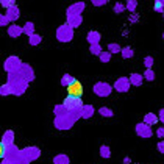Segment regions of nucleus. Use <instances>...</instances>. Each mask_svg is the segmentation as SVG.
Segmentation results:
<instances>
[{
  "label": "nucleus",
  "mask_w": 164,
  "mask_h": 164,
  "mask_svg": "<svg viewBox=\"0 0 164 164\" xmlns=\"http://www.w3.org/2000/svg\"><path fill=\"white\" fill-rule=\"evenodd\" d=\"M67 92L70 97H81V94H83V86H81V83L78 80H74L72 83L67 86Z\"/></svg>",
  "instance_id": "nucleus-1"
},
{
  "label": "nucleus",
  "mask_w": 164,
  "mask_h": 164,
  "mask_svg": "<svg viewBox=\"0 0 164 164\" xmlns=\"http://www.w3.org/2000/svg\"><path fill=\"white\" fill-rule=\"evenodd\" d=\"M81 106V100L78 97H67L66 98V102H64V108L67 109H74V108H80Z\"/></svg>",
  "instance_id": "nucleus-2"
},
{
  "label": "nucleus",
  "mask_w": 164,
  "mask_h": 164,
  "mask_svg": "<svg viewBox=\"0 0 164 164\" xmlns=\"http://www.w3.org/2000/svg\"><path fill=\"white\" fill-rule=\"evenodd\" d=\"M70 36H72V33H70V30L67 28V27L64 25V27H61V28L58 30V38H59V41H70Z\"/></svg>",
  "instance_id": "nucleus-3"
},
{
  "label": "nucleus",
  "mask_w": 164,
  "mask_h": 164,
  "mask_svg": "<svg viewBox=\"0 0 164 164\" xmlns=\"http://www.w3.org/2000/svg\"><path fill=\"white\" fill-rule=\"evenodd\" d=\"M94 91H95V94H98V95H108L109 91H111V88H109L108 85H105V83H98V85L94 86Z\"/></svg>",
  "instance_id": "nucleus-4"
},
{
  "label": "nucleus",
  "mask_w": 164,
  "mask_h": 164,
  "mask_svg": "<svg viewBox=\"0 0 164 164\" xmlns=\"http://www.w3.org/2000/svg\"><path fill=\"white\" fill-rule=\"evenodd\" d=\"M116 89L117 91H121V92H124V91H128V81H127L125 78H121V80H117L116 81Z\"/></svg>",
  "instance_id": "nucleus-5"
},
{
  "label": "nucleus",
  "mask_w": 164,
  "mask_h": 164,
  "mask_svg": "<svg viewBox=\"0 0 164 164\" xmlns=\"http://www.w3.org/2000/svg\"><path fill=\"white\" fill-rule=\"evenodd\" d=\"M72 124V121H67V117L66 116H63V121L58 119L56 121V125H58V128H69V125Z\"/></svg>",
  "instance_id": "nucleus-6"
},
{
  "label": "nucleus",
  "mask_w": 164,
  "mask_h": 164,
  "mask_svg": "<svg viewBox=\"0 0 164 164\" xmlns=\"http://www.w3.org/2000/svg\"><path fill=\"white\" fill-rule=\"evenodd\" d=\"M136 130H138V133L139 134H142V136H150L152 134V131H150V128H149V127L147 125H138V128H136Z\"/></svg>",
  "instance_id": "nucleus-7"
},
{
  "label": "nucleus",
  "mask_w": 164,
  "mask_h": 164,
  "mask_svg": "<svg viewBox=\"0 0 164 164\" xmlns=\"http://www.w3.org/2000/svg\"><path fill=\"white\" fill-rule=\"evenodd\" d=\"M17 64H19V59H17V58H10V59H8L6 61V69L8 70H14V69H17Z\"/></svg>",
  "instance_id": "nucleus-8"
},
{
  "label": "nucleus",
  "mask_w": 164,
  "mask_h": 164,
  "mask_svg": "<svg viewBox=\"0 0 164 164\" xmlns=\"http://www.w3.org/2000/svg\"><path fill=\"white\" fill-rule=\"evenodd\" d=\"M17 17H19V11H17V8L16 6L10 8V10H8V19H17Z\"/></svg>",
  "instance_id": "nucleus-9"
},
{
  "label": "nucleus",
  "mask_w": 164,
  "mask_h": 164,
  "mask_svg": "<svg viewBox=\"0 0 164 164\" xmlns=\"http://www.w3.org/2000/svg\"><path fill=\"white\" fill-rule=\"evenodd\" d=\"M69 19H70V25H72V27H77V25L81 22V17H80V16H75V17H74V16H69Z\"/></svg>",
  "instance_id": "nucleus-10"
},
{
  "label": "nucleus",
  "mask_w": 164,
  "mask_h": 164,
  "mask_svg": "<svg viewBox=\"0 0 164 164\" xmlns=\"http://www.w3.org/2000/svg\"><path fill=\"white\" fill-rule=\"evenodd\" d=\"M67 162H69L67 156H56L55 158V164H67Z\"/></svg>",
  "instance_id": "nucleus-11"
},
{
  "label": "nucleus",
  "mask_w": 164,
  "mask_h": 164,
  "mask_svg": "<svg viewBox=\"0 0 164 164\" xmlns=\"http://www.w3.org/2000/svg\"><path fill=\"white\" fill-rule=\"evenodd\" d=\"M8 33H10L11 36H19V33H21V28H17V27H11V28L8 30Z\"/></svg>",
  "instance_id": "nucleus-12"
},
{
  "label": "nucleus",
  "mask_w": 164,
  "mask_h": 164,
  "mask_svg": "<svg viewBox=\"0 0 164 164\" xmlns=\"http://www.w3.org/2000/svg\"><path fill=\"white\" fill-rule=\"evenodd\" d=\"M98 38H100V36H98V33H95V31H94V33H91V34L88 36V39H89L91 42H95Z\"/></svg>",
  "instance_id": "nucleus-13"
},
{
  "label": "nucleus",
  "mask_w": 164,
  "mask_h": 164,
  "mask_svg": "<svg viewBox=\"0 0 164 164\" xmlns=\"http://www.w3.org/2000/svg\"><path fill=\"white\" fill-rule=\"evenodd\" d=\"M41 42V36H36V34H31V41H30V44H39Z\"/></svg>",
  "instance_id": "nucleus-14"
},
{
  "label": "nucleus",
  "mask_w": 164,
  "mask_h": 164,
  "mask_svg": "<svg viewBox=\"0 0 164 164\" xmlns=\"http://www.w3.org/2000/svg\"><path fill=\"white\" fill-rule=\"evenodd\" d=\"M131 81H133L134 85H141V75L133 74V75H131Z\"/></svg>",
  "instance_id": "nucleus-15"
},
{
  "label": "nucleus",
  "mask_w": 164,
  "mask_h": 164,
  "mask_svg": "<svg viewBox=\"0 0 164 164\" xmlns=\"http://www.w3.org/2000/svg\"><path fill=\"white\" fill-rule=\"evenodd\" d=\"M72 81H74V80L70 78V75H64V78H63V81H61V83H63V85H67V86H69V85L72 83Z\"/></svg>",
  "instance_id": "nucleus-16"
},
{
  "label": "nucleus",
  "mask_w": 164,
  "mask_h": 164,
  "mask_svg": "<svg viewBox=\"0 0 164 164\" xmlns=\"http://www.w3.org/2000/svg\"><path fill=\"white\" fill-rule=\"evenodd\" d=\"M89 116H92V106H88V108H85L83 117H89Z\"/></svg>",
  "instance_id": "nucleus-17"
},
{
  "label": "nucleus",
  "mask_w": 164,
  "mask_h": 164,
  "mask_svg": "<svg viewBox=\"0 0 164 164\" xmlns=\"http://www.w3.org/2000/svg\"><path fill=\"white\" fill-rule=\"evenodd\" d=\"M5 155H6V147H5L3 142H0V158L5 156Z\"/></svg>",
  "instance_id": "nucleus-18"
},
{
  "label": "nucleus",
  "mask_w": 164,
  "mask_h": 164,
  "mask_svg": "<svg viewBox=\"0 0 164 164\" xmlns=\"http://www.w3.org/2000/svg\"><path fill=\"white\" fill-rule=\"evenodd\" d=\"M145 122H152V124H155V122H156V117H155V116H147V117H145Z\"/></svg>",
  "instance_id": "nucleus-19"
},
{
  "label": "nucleus",
  "mask_w": 164,
  "mask_h": 164,
  "mask_svg": "<svg viewBox=\"0 0 164 164\" xmlns=\"http://www.w3.org/2000/svg\"><path fill=\"white\" fill-rule=\"evenodd\" d=\"M25 31L28 33V34H31V33H33V24H27V27H25Z\"/></svg>",
  "instance_id": "nucleus-20"
},
{
  "label": "nucleus",
  "mask_w": 164,
  "mask_h": 164,
  "mask_svg": "<svg viewBox=\"0 0 164 164\" xmlns=\"http://www.w3.org/2000/svg\"><path fill=\"white\" fill-rule=\"evenodd\" d=\"M100 113H102L103 116H113V113L109 111V109H106V108H102V109H100Z\"/></svg>",
  "instance_id": "nucleus-21"
},
{
  "label": "nucleus",
  "mask_w": 164,
  "mask_h": 164,
  "mask_svg": "<svg viewBox=\"0 0 164 164\" xmlns=\"http://www.w3.org/2000/svg\"><path fill=\"white\" fill-rule=\"evenodd\" d=\"M155 10H156V11H162V2H159V0H158V2L155 3Z\"/></svg>",
  "instance_id": "nucleus-22"
},
{
  "label": "nucleus",
  "mask_w": 164,
  "mask_h": 164,
  "mask_svg": "<svg viewBox=\"0 0 164 164\" xmlns=\"http://www.w3.org/2000/svg\"><path fill=\"white\" fill-rule=\"evenodd\" d=\"M81 8H83V5H81V3H80V5H77V6H72V8H70V10H69V11H80V10H81Z\"/></svg>",
  "instance_id": "nucleus-23"
},
{
  "label": "nucleus",
  "mask_w": 164,
  "mask_h": 164,
  "mask_svg": "<svg viewBox=\"0 0 164 164\" xmlns=\"http://www.w3.org/2000/svg\"><path fill=\"white\" fill-rule=\"evenodd\" d=\"M131 55H133L131 53V49H125L124 50V56H131Z\"/></svg>",
  "instance_id": "nucleus-24"
},
{
  "label": "nucleus",
  "mask_w": 164,
  "mask_h": 164,
  "mask_svg": "<svg viewBox=\"0 0 164 164\" xmlns=\"http://www.w3.org/2000/svg\"><path fill=\"white\" fill-rule=\"evenodd\" d=\"M109 50H119V45H117V44H109Z\"/></svg>",
  "instance_id": "nucleus-25"
},
{
  "label": "nucleus",
  "mask_w": 164,
  "mask_h": 164,
  "mask_svg": "<svg viewBox=\"0 0 164 164\" xmlns=\"http://www.w3.org/2000/svg\"><path fill=\"white\" fill-rule=\"evenodd\" d=\"M145 77H147L149 80H153V72L152 70H147V72H145Z\"/></svg>",
  "instance_id": "nucleus-26"
},
{
  "label": "nucleus",
  "mask_w": 164,
  "mask_h": 164,
  "mask_svg": "<svg viewBox=\"0 0 164 164\" xmlns=\"http://www.w3.org/2000/svg\"><path fill=\"white\" fill-rule=\"evenodd\" d=\"M0 92H2V94H8V92H10V86H3Z\"/></svg>",
  "instance_id": "nucleus-27"
},
{
  "label": "nucleus",
  "mask_w": 164,
  "mask_h": 164,
  "mask_svg": "<svg viewBox=\"0 0 164 164\" xmlns=\"http://www.w3.org/2000/svg\"><path fill=\"white\" fill-rule=\"evenodd\" d=\"M152 63H153V59H152V58H145V66H147V67H150V66H152Z\"/></svg>",
  "instance_id": "nucleus-28"
},
{
  "label": "nucleus",
  "mask_w": 164,
  "mask_h": 164,
  "mask_svg": "<svg viewBox=\"0 0 164 164\" xmlns=\"http://www.w3.org/2000/svg\"><path fill=\"white\" fill-rule=\"evenodd\" d=\"M91 50H92V53H100V52H102V50L97 47V45H92V49H91Z\"/></svg>",
  "instance_id": "nucleus-29"
},
{
  "label": "nucleus",
  "mask_w": 164,
  "mask_h": 164,
  "mask_svg": "<svg viewBox=\"0 0 164 164\" xmlns=\"http://www.w3.org/2000/svg\"><path fill=\"white\" fill-rule=\"evenodd\" d=\"M102 155H103V156H108V147H102Z\"/></svg>",
  "instance_id": "nucleus-30"
},
{
  "label": "nucleus",
  "mask_w": 164,
  "mask_h": 164,
  "mask_svg": "<svg viewBox=\"0 0 164 164\" xmlns=\"http://www.w3.org/2000/svg\"><path fill=\"white\" fill-rule=\"evenodd\" d=\"M3 5H5V6H11V5L14 6V3H13V2H8V0H5V2H3Z\"/></svg>",
  "instance_id": "nucleus-31"
},
{
  "label": "nucleus",
  "mask_w": 164,
  "mask_h": 164,
  "mask_svg": "<svg viewBox=\"0 0 164 164\" xmlns=\"http://www.w3.org/2000/svg\"><path fill=\"white\" fill-rule=\"evenodd\" d=\"M8 21V17H0V24H5Z\"/></svg>",
  "instance_id": "nucleus-32"
},
{
  "label": "nucleus",
  "mask_w": 164,
  "mask_h": 164,
  "mask_svg": "<svg viewBox=\"0 0 164 164\" xmlns=\"http://www.w3.org/2000/svg\"><path fill=\"white\" fill-rule=\"evenodd\" d=\"M128 8H130V10H133V8H134V3L131 2V3H128Z\"/></svg>",
  "instance_id": "nucleus-33"
}]
</instances>
